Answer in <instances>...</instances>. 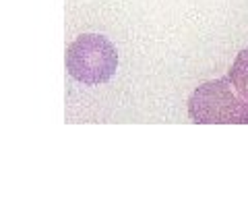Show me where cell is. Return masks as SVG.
<instances>
[{
	"mask_svg": "<svg viewBox=\"0 0 248 224\" xmlns=\"http://www.w3.org/2000/svg\"><path fill=\"white\" fill-rule=\"evenodd\" d=\"M188 117L197 125H248V96L230 77L207 81L188 98Z\"/></svg>",
	"mask_w": 248,
	"mask_h": 224,
	"instance_id": "6da1fadb",
	"label": "cell"
},
{
	"mask_svg": "<svg viewBox=\"0 0 248 224\" xmlns=\"http://www.w3.org/2000/svg\"><path fill=\"white\" fill-rule=\"evenodd\" d=\"M66 69L85 86H99L112 79L118 69V52L112 42L97 34H85L66 48Z\"/></svg>",
	"mask_w": 248,
	"mask_h": 224,
	"instance_id": "7a4b0ae2",
	"label": "cell"
},
{
	"mask_svg": "<svg viewBox=\"0 0 248 224\" xmlns=\"http://www.w3.org/2000/svg\"><path fill=\"white\" fill-rule=\"evenodd\" d=\"M228 77L244 96H248V48L236 56L234 65L228 71Z\"/></svg>",
	"mask_w": 248,
	"mask_h": 224,
	"instance_id": "3957f363",
	"label": "cell"
}]
</instances>
